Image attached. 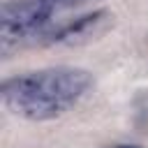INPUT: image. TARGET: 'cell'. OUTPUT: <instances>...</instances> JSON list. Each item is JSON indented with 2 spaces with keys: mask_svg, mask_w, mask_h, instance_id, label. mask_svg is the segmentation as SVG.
I'll return each mask as SVG.
<instances>
[{
  "mask_svg": "<svg viewBox=\"0 0 148 148\" xmlns=\"http://www.w3.org/2000/svg\"><path fill=\"white\" fill-rule=\"evenodd\" d=\"M92 86L81 67H49L28 72L2 83V104L25 120H51L69 111Z\"/></svg>",
  "mask_w": 148,
  "mask_h": 148,
  "instance_id": "6da1fadb",
  "label": "cell"
},
{
  "mask_svg": "<svg viewBox=\"0 0 148 148\" xmlns=\"http://www.w3.org/2000/svg\"><path fill=\"white\" fill-rule=\"evenodd\" d=\"M106 18H109V12H104V9L92 12V14H86V16H81V18H74V21L60 25L58 30H53L46 42H72V39L86 37V35L95 32V28L102 25Z\"/></svg>",
  "mask_w": 148,
  "mask_h": 148,
  "instance_id": "7a4b0ae2",
  "label": "cell"
},
{
  "mask_svg": "<svg viewBox=\"0 0 148 148\" xmlns=\"http://www.w3.org/2000/svg\"><path fill=\"white\" fill-rule=\"evenodd\" d=\"M51 2H53V7H56L58 12H62V9H69V7L83 5V2H88V0H51Z\"/></svg>",
  "mask_w": 148,
  "mask_h": 148,
  "instance_id": "3957f363",
  "label": "cell"
},
{
  "mask_svg": "<svg viewBox=\"0 0 148 148\" xmlns=\"http://www.w3.org/2000/svg\"><path fill=\"white\" fill-rule=\"evenodd\" d=\"M118 148H136V146H118Z\"/></svg>",
  "mask_w": 148,
  "mask_h": 148,
  "instance_id": "277c9868",
  "label": "cell"
}]
</instances>
